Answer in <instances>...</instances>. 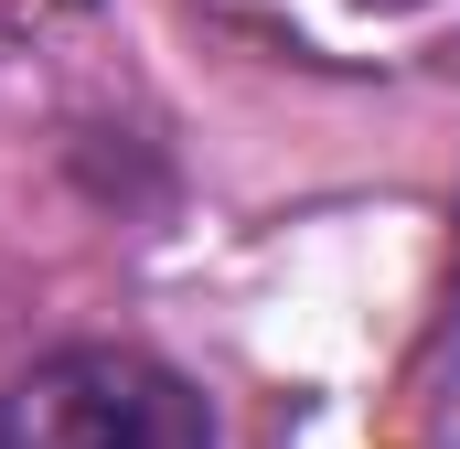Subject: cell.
<instances>
[{
    "label": "cell",
    "mask_w": 460,
    "mask_h": 449,
    "mask_svg": "<svg viewBox=\"0 0 460 449\" xmlns=\"http://www.w3.org/2000/svg\"><path fill=\"white\" fill-rule=\"evenodd\" d=\"M0 449H215V418L161 364L86 342L0 396Z\"/></svg>",
    "instance_id": "cell-1"
}]
</instances>
